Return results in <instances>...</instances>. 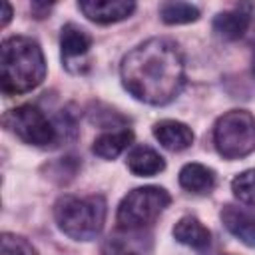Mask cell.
Masks as SVG:
<instances>
[{"label":"cell","mask_w":255,"mask_h":255,"mask_svg":"<svg viewBox=\"0 0 255 255\" xmlns=\"http://www.w3.org/2000/svg\"><path fill=\"white\" fill-rule=\"evenodd\" d=\"M124 88L139 102L165 106L185 86V60L169 38H149L129 50L120 66Z\"/></svg>","instance_id":"cell-1"},{"label":"cell","mask_w":255,"mask_h":255,"mask_svg":"<svg viewBox=\"0 0 255 255\" xmlns=\"http://www.w3.org/2000/svg\"><path fill=\"white\" fill-rule=\"evenodd\" d=\"M46 78V60L40 44L28 36H8L0 46V80L6 96L32 92Z\"/></svg>","instance_id":"cell-2"},{"label":"cell","mask_w":255,"mask_h":255,"mask_svg":"<svg viewBox=\"0 0 255 255\" xmlns=\"http://www.w3.org/2000/svg\"><path fill=\"white\" fill-rule=\"evenodd\" d=\"M106 211V199L102 195H62L54 203V219L58 229L76 241L96 239L104 229Z\"/></svg>","instance_id":"cell-3"},{"label":"cell","mask_w":255,"mask_h":255,"mask_svg":"<svg viewBox=\"0 0 255 255\" xmlns=\"http://www.w3.org/2000/svg\"><path fill=\"white\" fill-rule=\"evenodd\" d=\"M213 143L223 159H241L255 151V118L247 110L223 114L213 128Z\"/></svg>","instance_id":"cell-4"},{"label":"cell","mask_w":255,"mask_h":255,"mask_svg":"<svg viewBox=\"0 0 255 255\" xmlns=\"http://www.w3.org/2000/svg\"><path fill=\"white\" fill-rule=\"evenodd\" d=\"M171 203V195L159 185L131 189L118 205L116 221L122 229H141L151 225Z\"/></svg>","instance_id":"cell-5"},{"label":"cell","mask_w":255,"mask_h":255,"mask_svg":"<svg viewBox=\"0 0 255 255\" xmlns=\"http://www.w3.org/2000/svg\"><path fill=\"white\" fill-rule=\"evenodd\" d=\"M4 126L28 145L48 147L58 141V128L36 106H18L4 116Z\"/></svg>","instance_id":"cell-6"},{"label":"cell","mask_w":255,"mask_h":255,"mask_svg":"<svg viewBox=\"0 0 255 255\" xmlns=\"http://www.w3.org/2000/svg\"><path fill=\"white\" fill-rule=\"evenodd\" d=\"M219 217L233 237H237L247 247H255V209L227 203L221 207Z\"/></svg>","instance_id":"cell-7"},{"label":"cell","mask_w":255,"mask_h":255,"mask_svg":"<svg viewBox=\"0 0 255 255\" xmlns=\"http://www.w3.org/2000/svg\"><path fill=\"white\" fill-rule=\"evenodd\" d=\"M82 14L96 24H114L126 20L135 10L131 0H84L78 4Z\"/></svg>","instance_id":"cell-8"},{"label":"cell","mask_w":255,"mask_h":255,"mask_svg":"<svg viewBox=\"0 0 255 255\" xmlns=\"http://www.w3.org/2000/svg\"><path fill=\"white\" fill-rule=\"evenodd\" d=\"M253 10H255L253 4L243 2V4H237L231 10L219 12L213 18V32L223 40H239L251 24Z\"/></svg>","instance_id":"cell-9"},{"label":"cell","mask_w":255,"mask_h":255,"mask_svg":"<svg viewBox=\"0 0 255 255\" xmlns=\"http://www.w3.org/2000/svg\"><path fill=\"white\" fill-rule=\"evenodd\" d=\"M90 48H92V36L82 26L68 22L62 28L60 50H62V62L68 70H72V64H76L78 60H86Z\"/></svg>","instance_id":"cell-10"},{"label":"cell","mask_w":255,"mask_h":255,"mask_svg":"<svg viewBox=\"0 0 255 255\" xmlns=\"http://www.w3.org/2000/svg\"><path fill=\"white\" fill-rule=\"evenodd\" d=\"M153 137L169 151L187 149L193 143V131L187 124L177 120H161L153 124Z\"/></svg>","instance_id":"cell-11"},{"label":"cell","mask_w":255,"mask_h":255,"mask_svg":"<svg viewBox=\"0 0 255 255\" xmlns=\"http://www.w3.org/2000/svg\"><path fill=\"white\" fill-rule=\"evenodd\" d=\"M217 183V175L211 167L203 163H185L179 169V185L195 195L211 193Z\"/></svg>","instance_id":"cell-12"},{"label":"cell","mask_w":255,"mask_h":255,"mask_svg":"<svg viewBox=\"0 0 255 255\" xmlns=\"http://www.w3.org/2000/svg\"><path fill=\"white\" fill-rule=\"evenodd\" d=\"M173 237L181 245H187V247H191L195 251H205L209 247V243H211L209 229L193 215H185L173 225Z\"/></svg>","instance_id":"cell-13"},{"label":"cell","mask_w":255,"mask_h":255,"mask_svg":"<svg viewBox=\"0 0 255 255\" xmlns=\"http://www.w3.org/2000/svg\"><path fill=\"white\" fill-rule=\"evenodd\" d=\"M126 163L133 175H141V177L157 175L159 171L165 169L163 157L149 145H133L128 153Z\"/></svg>","instance_id":"cell-14"},{"label":"cell","mask_w":255,"mask_h":255,"mask_svg":"<svg viewBox=\"0 0 255 255\" xmlns=\"http://www.w3.org/2000/svg\"><path fill=\"white\" fill-rule=\"evenodd\" d=\"M133 141V131L124 128V129H112L102 135H98L92 143V151L102 157V159H116L129 143Z\"/></svg>","instance_id":"cell-15"},{"label":"cell","mask_w":255,"mask_h":255,"mask_svg":"<svg viewBox=\"0 0 255 255\" xmlns=\"http://www.w3.org/2000/svg\"><path fill=\"white\" fill-rule=\"evenodd\" d=\"M159 16L163 24H189L199 18V8L189 2H163L159 6Z\"/></svg>","instance_id":"cell-16"},{"label":"cell","mask_w":255,"mask_h":255,"mask_svg":"<svg viewBox=\"0 0 255 255\" xmlns=\"http://www.w3.org/2000/svg\"><path fill=\"white\" fill-rule=\"evenodd\" d=\"M231 191L239 203L255 207V167L237 173L231 181Z\"/></svg>","instance_id":"cell-17"},{"label":"cell","mask_w":255,"mask_h":255,"mask_svg":"<svg viewBox=\"0 0 255 255\" xmlns=\"http://www.w3.org/2000/svg\"><path fill=\"white\" fill-rule=\"evenodd\" d=\"M0 255H38V251L28 239L16 233H2Z\"/></svg>","instance_id":"cell-18"},{"label":"cell","mask_w":255,"mask_h":255,"mask_svg":"<svg viewBox=\"0 0 255 255\" xmlns=\"http://www.w3.org/2000/svg\"><path fill=\"white\" fill-rule=\"evenodd\" d=\"M104 255H137L129 249H126L122 243H116V241H110L106 247H104Z\"/></svg>","instance_id":"cell-19"},{"label":"cell","mask_w":255,"mask_h":255,"mask_svg":"<svg viewBox=\"0 0 255 255\" xmlns=\"http://www.w3.org/2000/svg\"><path fill=\"white\" fill-rule=\"evenodd\" d=\"M12 18V6L8 2H2V26H6Z\"/></svg>","instance_id":"cell-20"},{"label":"cell","mask_w":255,"mask_h":255,"mask_svg":"<svg viewBox=\"0 0 255 255\" xmlns=\"http://www.w3.org/2000/svg\"><path fill=\"white\" fill-rule=\"evenodd\" d=\"M251 68H253V76H255V54H253V66Z\"/></svg>","instance_id":"cell-21"}]
</instances>
